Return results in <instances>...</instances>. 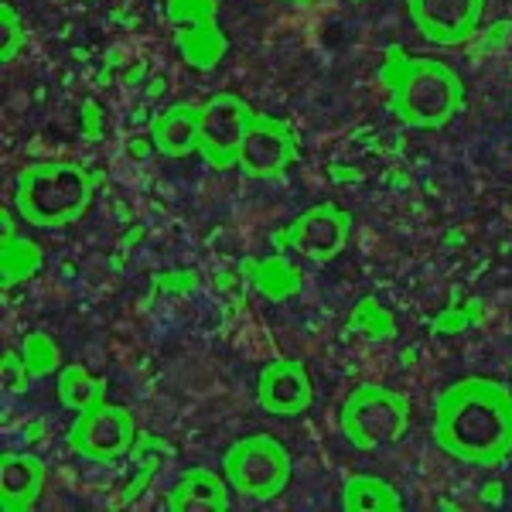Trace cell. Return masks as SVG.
Here are the masks:
<instances>
[{
    "mask_svg": "<svg viewBox=\"0 0 512 512\" xmlns=\"http://www.w3.org/2000/svg\"><path fill=\"white\" fill-rule=\"evenodd\" d=\"M434 441L465 465H499L512 454V390L482 376L448 386L434 403Z\"/></svg>",
    "mask_w": 512,
    "mask_h": 512,
    "instance_id": "obj_1",
    "label": "cell"
},
{
    "mask_svg": "<svg viewBox=\"0 0 512 512\" xmlns=\"http://www.w3.org/2000/svg\"><path fill=\"white\" fill-rule=\"evenodd\" d=\"M379 82L390 93L396 120L417 130H441L465 110V82L441 59L410 55L407 48H386Z\"/></svg>",
    "mask_w": 512,
    "mask_h": 512,
    "instance_id": "obj_2",
    "label": "cell"
},
{
    "mask_svg": "<svg viewBox=\"0 0 512 512\" xmlns=\"http://www.w3.org/2000/svg\"><path fill=\"white\" fill-rule=\"evenodd\" d=\"M103 175L69 161H38L14 178V209L28 226L62 229L86 216Z\"/></svg>",
    "mask_w": 512,
    "mask_h": 512,
    "instance_id": "obj_3",
    "label": "cell"
},
{
    "mask_svg": "<svg viewBox=\"0 0 512 512\" xmlns=\"http://www.w3.org/2000/svg\"><path fill=\"white\" fill-rule=\"evenodd\" d=\"M345 441L359 451H376L386 444H396L410 427V403L403 393H393L386 386L362 383L349 393L338 414Z\"/></svg>",
    "mask_w": 512,
    "mask_h": 512,
    "instance_id": "obj_4",
    "label": "cell"
},
{
    "mask_svg": "<svg viewBox=\"0 0 512 512\" xmlns=\"http://www.w3.org/2000/svg\"><path fill=\"white\" fill-rule=\"evenodd\" d=\"M222 475L229 489L253 502H270L291 482V454L270 434H250L222 454Z\"/></svg>",
    "mask_w": 512,
    "mask_h": 512,
    "instance_id": "obj_5",
    "label": "cell"
},
{
    "mask_svg": "<svg viewBox=\"0 0 512 512\" xmlns=\"http://www.w3.org/2000/svg\"><path fill=\"white\" fill-rule=\"evenodd\" d=\"M256 110L236 93H216L198 103V154L209 168L226 171L239 164V147Z\"/></svg>",
    "mask_w": 512,
    "mask_h": 512,
    "instance_id": "obj_6",
    "label": "cell"
},
{
    "mask_svg": "<svg viewBox=\"0 0 512 512\" xmlns=\"http://www.w3.org/2000/svg\"><path fill=\"white\" fill-rule=\"evenodd\" d=\"M164 14H168L181 59L198 72L216 69L229 48L226 31L219 28L216 0H168Z\"/></svg>",
    "mask_w": 512,
    "mask_h": 512,
    "instance_id": "obj_7",
    "label": "cell"
},
{
    "mask_svg": "<svg viewBox=\"0 0 512 512\" xmlns=\"http://www.w3.org/2000/svg\"><path fill=\"white\" fill-rule=\"evenodd\" d=\"M137 444V424L130 410L110 400L79 410L69 431V448L86 461H117Z\"/></svg>",
    "mask_w": 512,
    "mask_h": 512,
    "instance_id": "obj_8",
    "label": "cell"
},
{
    "mask_svg": "<svg viewBox=\"0 0 512 512\" xmlns=\"http://www.w3.org/2000/svg\"><path fill=\"white\" fill-rule=\"evenodd\" d=\"M297 158H301V140L291 123L270 117V113H256L243 137V147H239L236 168L243 171V178L263 181L284 175Z\"/></svg>",
    "mask_w": 512,
    "mask_h": 512,
    "instance_id": "obj_9",
    "label": "cell"
},
{
    "mask_svg": "<svg viewBox=\"0 0 512 512\" xmlns=\"http://www.w3.org/2000/svg\"><path fill=\"white\" fill-rule=\"evenodd\" d=\"M352 216L338 209L335 202H318L308 212H301L284 233H277L280 246H291L311 263H328L349 246Z\"/></svg>",
    "mask_w": 512,
    "mask_h": 512,
    "instance_id": "obj_10",
    "label": "cell"
},
{
    "mask_svg": "<svg viewBox=\"0 0 512 512\" xmlns=\"http://www.w3.org/2000/svg\"><path fill=\"white\" fill-rule=\"evenodd\" d=\"M485 0H407L414 28L431 45H465L478 31Z\"/></svg>",
    "mask_w": 512,
    "mask_h": 512,
    "instance_id": "obj_11",
    "label": "cell"
},
{
    "mask_svg": "<svg viewBox=\"0 0 512 512\" xmlns=\"http://www.w3.org/2000/svg\"><path fill=\"white\" fill-rule=\"evenodd\" d=\"M315 400V386L304 369V362L297 359H274L260 369L256 379V403H260L267 414L277 417H297L311 407Z\"/></svg>",
    "mask_w": 512,
    "mask_h": 512,
    "instance_id": "obj_12",
    "label": "cell"
},
{
    "mask_svg": "<svg viewBox=\"0 0 512 512\" xmlns=\"http://www.w3.org/2000/svg\"><path fill=\"white\" fill-rule=\"evenodd\" d=\"M48 468L45 461L24 451L0 454V509L4 512H28L35 509L45 489Z\"/></svg>",
    "mask_w": 512,
    "mask_h": 512,
    "instance_id": "obj_13",
    "label": "cell"
},
{
    "mask_svg": "<svg viewBox=\"0 0 512 512\" xmlns=\"http://www.w3.org/2000/svg\"><path fill=\"white\" fill-rule=\"evenodd\" d=\"M171 512H226L229 482L212 468H188L168 492Z\"/></svg>",
    "mask_w": 512,
    "mask_h": 512,
    "instance_id": "obj_14",
    "label": "cell"
},
{
    "mask_svg": "<svg viewBox=\"0 0 512 512\" xmlns=\"http://www.w3.org/2000/svg\"><path fill=\"white\" fill-rule=\"evenodd\" d=\"M151 144L164 158L198 154V103H175L151 120Z\"/></svg>",
    "mask_w": 512,
    "mask_h": 512,
    "instance_id": "obj_15",
    "label": "cell"
},
{
    "mask_svg": "<svg viewBox=\"0 0 512 512\" xmlns=\"http://www.w3.org/2000/svg\"><path fill=\"white\" fill-rule=\"evenodd\" d=\"M246 277L253 280V287L260 291L267 301H291L294 294H301V270L287 260L284 253H270L260 260H246L243 263Z\"/></svg>",
    "mask_w": 512,
    "mask_h": 512,
    "instance_id": "obj_16",
    "label": "cell"
},
{
    "mask_svg": "<svg viewBox=\"0 0 512 512\" xmlns=\"http://www.w3.org/2000/svg\"><path fill=\"white\" fill-rule=\"evenodd\" d=\"M41 260H45V250H41L35 239L11 233V219L4 216V236H0V287L7 291V287L38 274Z\"/></svg>",
    "mask_w": 512,
    "mask_h": 512,
    "instance_id": "obj_17",
    "label": "cell"
},
{
    "mask_svg": "<svg viewBox=\"0 0 512 512\" xmlns=\"http://www.w3.org/2000/svg\"><path fill=\"white\" fill-rule=\"evenodd\" d=\"M400 492L376 475H349L342 485V509L349 512H400Z\"/></svg>",
    "mask_w": 512,
    "mask_h": 512,
    "instance_id": "obj_18",
    "label": "cell"
},
{
    "mask_svg": "<svg viewBox=\"0 0 512 512\" xmlns=\"http://www.w3.org/2000/svg\"><path fill=\"white\" fill-rule=\"evenodd\" d=\"M55 393H59V403L65 410H86L93 403L106 400V379L93 376L86 366L72 362V366L59 369V379H55Z\"/></svg>",
    "mask_w": 512,
    "mask_h": 512,
    "instance_id": "obj_19",
    "label": "cell"
},
{
    "mask_svg": "<svg viewBox=\"0 0 512 512\" xmlns=\"http://www.w3.org/2000/svg\"><path fill=\"white\" fill-rule=\"evenodd\" d=\"M349 328L366 338H373V342H393L396 338V318L393 311L386 308L383 301H376V297H362V301H355V308L349 311Z\"/></svg>",
    "mask_w": 512,
    "mask_h": 512,
    "instance_id": "obj_20",
    "label": "cell"
},
{
    "mask_svg": "<svg viewBox=\"0 0 512 512\" xmlns=\"http://www.w3.org/2000/svg\"><path fill=\"white\" fill-rule=\"evenodd\" d=\"M21 359L31 376H48L62 366V352L48 332H28L21 342Z\"/></svg>",
    "mask_w": 512,
    "mask_h": 512,
    "instance_id": "obj_21",
    "label": "cell"
},
{
    "mask_svg": "<svg viewBox=\"0 0 512 512\" xmlns=\"http://www.w3.org/2000/svg\"><path fill=\"white\" fill-rule=\"evenodd\" d=\"M24 48V21L11 4H0V62H11Z\"/></svg>",
    "mask_w": 512,
    "mask_h": 512,
    "instance_id": "obj_22",
    "label": "cell"
},
{
    "mask_svg": "<svg viewBox=\"0 0 512 512\" xmlns=\"http://www.w3.org/2000/svg\"><path fill=\"white\" fill-rule=\"evenodd\" d=\"M475 318H478V304L475 301H458V304H451V308H444L441 315H434L431 328L437 335H454V332L472 328Z\"/></svg>",
    "mask_w": 512,
    "mask_h": 512,
    "instance_id": "obj_23",
    "label": "cell"
},
{
    "mask_svg": "<svg viewBox=\"0 0 512 512\" xmlns=\"http://www.w3.org/2000/svg\"><path fill=\"white\" fill-rule=\"evenodd\" d=\"M0 379H4V393H24L28 390V379H35L28 373V366H24L21 352H4V359H0Z\"/></svg>",
    "mask_w": 512,
    "mask_h": 512,
    "instance_id": "obj_24",
    "label": "cell"
},
{
    "mask_svg": "<svg viewBox=\"0 0 512 512\" xmlns=\"http://www.w3.org/2000/svg\"><path fill=\"white\" fill-rule=\"evenodd\" d=\"M151 478H154V465H144V472H140L134 482L127 485V492H123V502H137L140 499V492L151 485Z\"/></svg>",
    "mask_w": 512,
    "mask_h": 512,
    "instance_id": "obj_25",
    "label": "cell"
},
{
    "mask_svg": "<svg viewBox=\"0 0 512 512\" xmlns=\"http://www.w3.org/2000/svg\"><path fill=\"white\" fill-rule=\"evenodd\" d=\"M82 134H86L89 140L99 137V110H96V103L82 106Z\"/></svg>",
    "mask_w": 512,
    "mask_h": 512,
    "instance_id": "obj_26",
    "label": "cell"
},
{
    "mask_svg": "<svg viewBox=\"0 0 512 512\" xmlns=\"http://www.w3.org/2000/svg\"><path fill=\"white\" fill-rule=\"evenodd\" d=\"M482 499H489V502H499L502 499V485L495 482V485H489V489L482 492Z\"/></svg>",
    "mask_w": 512,
    "mask_h": 512,
    "instance_id": "obj_27",
    "label": "cell"
},
{
    "mask_svg": "<svg viewBox=\"0 0 512 512\" xmlns=\"http://www.w3.org/2000/svg\"><path fill=\"white\" fill-rule=\"evenodd\" d=\"M291 4H308V0H291Z\"/></svg>",
    "mask_w": 512,
    "mask_h": 512,
    "instance_id": "obj_28",
    "label": "cell"
}]
</instances>
